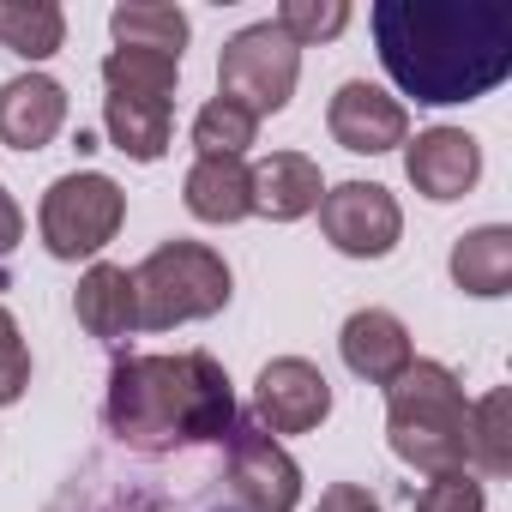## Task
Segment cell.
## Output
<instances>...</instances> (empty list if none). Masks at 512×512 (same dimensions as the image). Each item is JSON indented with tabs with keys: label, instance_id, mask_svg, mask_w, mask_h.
Masks as SVG:
<instances>
[{
	"label": "cell",
	"instance_id": "obj_26",
	"mask_svg": "<svg viewBox=\"0 0 512 512\" xmlns=\"http://www.w3.org/2000/svg\"><path fill=\"white\" fill-rule=\"evenodd\" d=\"M416 512H482V482L470 470H446V476H428L416 494H410Z\"/></svg>",
	"mask_w": 512,
	"mask_h": 512
},
{
	"label": "cell",
	"instance_id": "obj_7",
	"mask_svg": "<svg viewBox=\"0 0 512 512\" xmlns=\"http://www.w3.org/2000/svg\"><path fill=\"white\" fill-rule=\"evenodd\" d=\"M121 217H127V193L109 175H97V169L61 175L43 193V211H37L43 247L55 253V260H97V253L115 241Z\"/></svg>",
	"mask_w": 512,
	"mask_h": 512
},
{
	"label": "cell",
	"instance_id": "obj_24",
	"mask_svg": "<svg viewBox=\"0 0 512 512\" xmlns=\"http://www.w3.org/2000/svg\"><path fill=\"white\" fill-rule=\"evenodd\" d=\"M253 133H260V121H253L241 103H229V97H211V103L193 115V145H199V157H241V151L253 145Z\"/></svg>",
	"mask_w": 512,
	"mask_h": 512
},
{
	"label": "cell",
	"instance_id": "obj_2",
	"mask_svg": "<svg viewBox=\"0 0 512 512\" xmlns=\"http://www.w3.org/2000/svg\"><path fill=\"white\" fill-rule=\"evenodd\" d=\"M241 410L223 362L211 350L175 356H115L103 392V428L133 458H169L193 446H229Z\"/></svg>",
	"mask_w": 512,
	"mask_h": 512
},
{
	"label": "cell",
	"instance_id": "obj_27",
	"mask_svg": "<svg viewBox=\"0 0 512 512\" xmlns=\"http://www.w3.org/2000/svg\"><path fill=\"white\" fill-rule=\"evenodd\" d=\"M25 386H31V350H25V338H19L13 314L0 308V410L19 404V398H25Z\"/></svg>",
	"mask_w": 512,
	"mask_h": 512
},
{
	"label": "cell",
	"instance_id": "obj_20",
	"mask_svg": "<svg viewBox=\"0 0 512 512\" xmlns=\"http://www.w3.org/2000/svg\"><path fill=\"white\" fill-rule=\"evenodd\" d=\"M109 31H115V49H151L175 61L187 49V13L163 7V0H127V7L109 13Z\"/></svg>",
	"mask_w": 512,
	"mask_h": 512
},
{
	"label": "cell",
	"instance_id": "obj_3",
	"mask_svg": "<svg viewBox=\"0 0 512 512\" xmlns=\"http://www.w3.org/2000/svg\"><path fill=\"white\" fill-rule=\"evenodd\" d=\"M386 440L422 476L464 470L470 398H464V386H458V374L446 362H410L386 386Z\"/></svg>",
	"mask_w": 512,
	"mask_h": 512
},
{
	"label": "cell",
	"instance_id": "obj_18",
	"mask_svg": "<svg viewBox=\"0 0 512 512\" xmlns=\"http://www.w3.org/2000/svg\"><path fill=\"white\" fill-rule=\"evenodd\" d=\"M452 284L482 302L512 290V229L506 223H482L452 241Z\"/></svg>",
	"mask_w": 512,
	"mask_h": 512
},
{
	"label": "cell",
	"instance_id": "obj_23",
	"mask_svg": "<svg viewBox=\"0 0 512 512\" xmlns=\"http://www.w3.org/2000/svg\"><path fill=\"white\" fill-rule=\"evenodd\" d=\"M506 416H512V398H506V386H494L488 398H476V404H470V440H464V464H476L482 476H506V470H512V428H506Z\"/></svg>",
	"mask_w": 512,
	"mask_h": 512
},
{
	"label": "cell",
	"instance_id": "obj_29",
	"mask_svg": "<svg viewBox=\"0 0 512 512\" xmlns=\"http://www.w3.org/2000/svg\"><path fill=\"white\" fill-rule=\"evenodd\" d=\"M19 241H25V211L13 205V193H7V187H0V260H7Z\"/></svg>",
	"mask_w": 512,
	"mask_h": 512
},
{
	"label": "cell",
	"instance_id": "obj_19",
	"mask_svg": "<svg viewBox=\"0 0 512 512\" xmlns=\"http://www.w3.org/2000/svg\"><path fill=\"white\" fill-rule=\"evenodd\" d=\"M103 127L115 139L121 157L133 163H157L169 151V133H175V109L157 103V97H103Z\"/></svg>",
	"mask_w": 512,
	"mask_h": 512
},
{
	"label": "cell",
	"instance_id": "obj_14",
	"mask_svg": "<svg viewBox=\"0 0 512 512\" xmlns=\"http://www.w3.org/2000/svg\"><path fill=\"white\" fill-rule=\"evenodd\" d=\"M67 127V85L49 73H19L0 85V145L43 151Z\"/></svg>",
	"mask_w": 512,
	"mask_h": 512
},
{
	"label": "cell",
	"instance_id": "obj_25",
	"mask_svg": "<svg viewBox=\"0 0 512 512\" xmlns=\"http://www.w3.org/2000/svg\"><path fill=\"white\" fill-rule=\"evenodd\" d=\"M296 49H308V43H332L344 25H350V7L344 0H284L278 7V19H272Z\"/></svg>",
	"mask_w": 512,
	"mask_h": 512
},
{
	"label": "cell",
	"instance_id": "obj_12",
	"mask_svg": "<svg viewBox=\"0 0 512 512\" xmlns=\"http://www.w3.org/2000/svg\"><path fill=\"white\" fill-rule=\"evenodd\" d=\"M404 175L422 199L434 205H452L476 187L482 175V145L464 133V127H428L416 139H404Z\"/></svg>",
	"mask_w": 512,
	"mask_h": 512
},
{
	"label": "cell",
	"instance_id": "obj_22",
	"mask_svg": "<svg viewBox=\"0 0 512 512\" xmlns=\"http://www.w3.org/2000/svg\"><path fill=\"white\" fill-rule=\"evenodd\" d=\"M175 79H181V61H175V55L109 49V61H103L109 97H157V103H169V97H175Z\"/></svg>",
	"mask_w": 512,
	"mask_h": 512
},
{
	"label": "cell",
	"instance_id": "obj_8",
	"mask_svg": "<svg viewBox=\"0 0 512 512\" xmlns=\"http://www.w3.org/2000/svg\"><path fill=\"white\" fill-rule=\"evenodd\" d=\"M223 488L241 512H296L302 500V464L253 422L241 416L223 446Z\"/></svg>",
	"mask_w": 512,
	"mask_h": 512
},
{
	"label": "cell",
	"instance_id": "obj_5",
	"mask_svg": "<svg viewBox=\"0 0 512 512\" xmlns=\"http://www.w3.org/2000/svg\"><path fill=\"white\" fill-rule=\"evenodd\" d=\"M217 476H223V464L217 470L199 464L187 476V488H175L163 470H127L109 452H97L73 470V482L55 494L49 512H205V500L217 494Z\"/></svg>",
	"mask_w": 512,
	"mask_h": 512
},
{
	"label": "cell",
	"instance_id": "obj_17",
	"mask_svg": "<svg viewBox=\"0 0 512 512\" xmlns=\"http://www.w3.org/2000/svg\"><path fill=\"white\" fill-rule=\"evenodd\" d=\"M181 199L199 223H241L253 217V169L241 157H199L181 181Z\"/></svg>",
	"mask_w": 512,
	"mask_h": 512
},
{
	"label": "cell",
	"instance_id": "obj_4",
	"mask_svg": "<svg viewBox=\"0 0 512 512\" xmlns=\"http://www.w3.org/2000/svg\"><path fill=\"white\" fill-rule=\"evenodd\" d=\"M133 302L145 332H169L187 320H211L229 308V266L205 241H163L133 266Z\"/></svg>",
	"mask_w": 512,
	"mask_h": 512
},
{
	"label": "cell",
	"instance_id": "obj_13",
	"mask_svg": "<svg viewBox=\"0 0 512 512\" xmlns=\"http://www.w3.org/2000/svg\"><path fill=\"white\" fill-rule=\"evenodd\" d=\"M338 356H344V368H350L356 380H368V386H392V380L416 362L404 320L386 314V308H356V314L344 320V332H338Z\"/></svg>",
	"mask_w": 512,
	"mask_h": 512
},
{
	"label": "cell",
	"instance_id": "obj_11",
	"mask_svg": "<svg viewBox=\"0 0 512 512\" xmlns=\"http://www.w3.org/2000/svg\"><path fill=\"white\" fill-rule=\"evenodd\" d=\"M326 133L350 157H380V151H398L410 139V115L392 91H380L368 79H344L326 103Z\"/></svg>",
	"mask_w": 512,
	"mask_h": 512
},
{
	"label": "cell",
	"instance_id": "obj_16",
	"mask_svg": "<svg viewBox=\"0 0 512 512\" xmlns=\"http://www.w3.org/2000/svg\"><path fill=\"white\" fill-rule=\"evenodd\" d=\"M320 163L308 151H272L260 169H253V211L272 223H296L308 211H320Z\"/></svg>",
	"mask_w": 512,
	"mask_h": 512
},
{
	"label": "cell",
	"instance_id": "obj_21",
	"mask_svg": "<svg viewBox=\"0 0 512 512\" xmlns=\"http://www.w3.org/2000/svg\"><path fill=\"white\" fill-rule=\"evenodd\" d=\"M0 43L19 61H49L67 43V13L55 0H7L0 7Z\"/></svg>",
	"mask_w": 512,
	"mask_h": 512
},
{
	"label": "cell",
	"instance_id": "obj_15",
	"mask_svg": "<svg viewBox=\"0 0 512 512\" xmlns=\"http://www.w3.org/2000/svg\"><path fill=\"white\" fill-rule=\"evenodd\" d=\"M73 314H79V326H85L103 350H121V344H127V332H139L133 272H127V266L97 260V266L79 278V290H73Z\"/></svg>",
	"mask_w": 512,
	"mask_h": 512
},
{
	"label": "cell",
	"instance_id": "obj_28",
	"mask_svg": "<svg viewBox=\"0 0 512 512\" xmlns=\"http://www.w3.org/2000/svg\"><path fill=\"white\" fill-rule=\"evenodd\" d=\"M320 512H380V500L362 488V482H332L320 494Z\"/></svg>",
	"mask_w": 512,
	"mask_h": 512
},
{
	"label": "cell",
	"instance_id": "obj_9",
	"mask_svg": "<svg viewBox=\"0 0 512 512\" xmlns=\"http://www.w3.org/2000/svg\"><path fill=\"white\" fill-rule=\"evenodd\" d=\"M320 229L344 260H386L404 235V211L380 181H338L320 193Z\"/></svg>",
	"mask_w": 512,
	"mask_h": 512
},
{
	"label": "cell",
	"instance_id": "obj_6",
	"mask_svg": "<svg viewBox=\"0 0 512 512\" xmlns=\"http://www.w3.org/2000/svg\"><path fill=\"white\" fill-rule=\"evenodd\" d=\"M296 79H302V49H296L272 19L235 31V37L223 43V55H217V97L241 103L253 121L290 109Z\"/></svg>",
	"mask_w": 512,
	"mask_h": 512
},
{
	"label": "cell",
	"instance_id": "obj_1",
	"mask_svg": "<svg viewBox=\"0 0 512 512\" xmlns=\"http://www.w3.org/2000/svg\"><path fill=\"white\" fill-rule=\"evenodd\" d=\"M374 49L392 85L428 109L476 103L512 79L506 0H380Z\"/></svg>",
	"mask_w": 512,
	"mask_h": 512
},
{
	"label": "cell",
	"instance_id": "obj_10",
	"mask_svg": "<svg viewBox=\"0 0 512 512\" xmlns=\"http://www.w3.org/2000/svg\"><path fill=\"white\" fill-rule=\"evenodd\" d=\"M332 416V380L308 356H278L253 380V422L272 440L278 434H314Z\"/></svg>",
	"mask_w": 512,
	"mask_h": 512
}]
</instances>
